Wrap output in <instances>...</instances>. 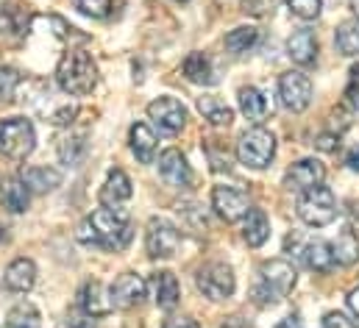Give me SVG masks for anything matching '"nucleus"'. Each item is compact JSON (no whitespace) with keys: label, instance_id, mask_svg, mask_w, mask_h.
Segmentation results:
<instances>
[{"label":"nucleus","instance_id":"obj_7","mask_svg":"<svg viewBox=\"0 0 359 328\" xmlns=\"http://www.w3.org/2000/svg\"><path fill=\"white\" fill-rule=\"evenodd\" d=\"M195 287L201 289L203 298L209 301H226L234 295L237 289V278H234V270L223 261H209L198 270L195 275Z\"/></svg>","mask_w":359,"mask_h":328},{"label":"nucleus","instance_id":"obj_11","mask_svg":"<svg viewBox=\"0 0 359 328\" xmlns=\"http://www.w3.org/2000/svg\"><path fill=\"white\" fill-rule=\"evenodd\" d=\"M148 117L159 125V131L165 134H179L187 123V109L184 103L176 97H156L151 106H148Z\"/></svg>","mask_w":359,"mask_h":328},{"label":"nucleus","instance_id":"obj_6","mask_svg":"<svg viewBox=\"0 0 359 328\" xmlns=\"http://www.w3.org/2000/svg\"><path fill=\"white\" fill-rule=\"evenodd\" d=\"M36 145V131L25 117L0 120V153L8 159H25Z\"/></svg>","mask_w":359,"mask_h":328},{"label":"nucleus","instance_id":"obj_20","mask_svg":"<svg viewBox=\"0 0 359 328\" xmlns=\"http://www.w3.org/2000/svg\"><path fill=\"white\" fill-rule=\"evenodd\" d=\"M0 200L8 212L20 214L28 209V200H31V189L25 186V181L20 175H11V178H3L0 181Z\"/></svg>","mask_w":359,"mask_h":328},{"label":"nucleus","instance_id":"obj_42","mask_svg":"<svg viewBox=\"0 0 359 328\" xmlns=\"http://www.w3.org/2000/svg\"><path fill=\"white\" fill-rule=\"evenodd\" d=\"M346 303H348V309H351V312H354V315H357V317H359V287H354V289L348 292V298H346Z\"/></svg>","mask_w":359,"mask_h":328},{"label":"nucleus","instance_id":"obj_31","mask_svg":"<svg viewBox=\"0 0 359 328\" xmlns=\"http://www.w3.org/2000/svg\"><path fill=\"white\" fill-rule=\"evenodd\" d=\"M332 250H334V261H337V264L351 267V264L359 261V237L351 228H346V231L337 237V242L332 245Z\"/></svg>","mask_w":359,"mask_h":328},{"label":"nucleus","instance_id":"obj_41","mask_svg":"<svg viewBox=\"0 0 359 328\" xmlns=\"http://www.w3.org/2000/svg\"><path fill=\"white\" fill-rule=\"evenodd\" d=\"M165 328H201L192 317H173V320H168Z\"/></svg>","mask_w":359,"mask_h":328},{"label":"nucleus","instance_id":"obj_18","mask_svg":"<svg viewBox=\"0 0 359 328\" xmlns=\"http://www.w3.org/2000/svg\"><path fill=\"white\" fill-rule=\"evenodd\" d=\"M6 287L11 292H31L34 284H36V267L31 259H14L8 267H6V275H3Z\"/></svg>","mask_w":359,"mask_h":328},{"label":"nucleus","instance_id":"obj_35","mask_svg":"<svg viewBox=\"0 0 359 328\" xmlns=\"http://www.w3.org/2000/svg\"><path fill=\"white\" fill-rule=\"evenodd\" d=\"M284 3L301 20H315L320 14V6H323V0H284Z\"/></svg>","mask_w":359,"mask_h":328},{"label":"nucleus","instance_id":"obj_26","mask_svg":"<svg viewBox=\"0 0 359 328\" xmlns=\"http://www.w3.org/2000/svg\"><path fill=\"white\" fill-rule=\"evenodd\" d=\"M20 178L25 181V186L31 192H48V189H56L62 184V172L53 167H25L20 172Z\"/></svg>","mask_w":359,"mask_h":328},{"label":"nucleus","instance_id":"obj_12","mask_svg":"<svg viewBox=\"0 0 359 328\" xmlns=\"http://www.w3.org/2000/svg\"><path fill=\"white\" fill-rule=\"evenodd\" d=\"M323 178H326V167L318 159H301V162H295L287 170L284 186L292 189V192H309V189L320 186Z\"/></svg>","mask_w":359,"mask_h":328},{"label":"nucleus","instance_id":"obj_34","mask_svg":"<svg viewBox=\"0 0 359 328\" xmlns=\"http://www.w3.org/2000/svg\"><path fill=\"white\" fill-rule=\"evenodd\" d=\"M20 83H22L20 70H14V67H0V100H14Z\"/></svg>","mask_w":359,"mask_h":328},{"label":"nucleus","instance_id":"obj_48","mask_svg":"<svg viewBox=\"0 0 359 328\" xmlns=\"http://www.w3.org/2000/svg\"><path fill=\"white\" fill-rule=\"evenodd\" d=\"M0 237H3V228H0Z\"/></svg>","mask_w":359,"mask_h":328},{"label":"nucleus","instance_id":"obj_23","mask_svg":"<svg viewBox=\"0 0 359 328\" xmlns=\"http://www.w3.org/2000/svg\"><path fill=\"white\" fill-rule=\"evenodd\" d=\"M301 259L304 264L312 270V273H329L337 261H334V250L326 240H315V242H306V247L301 250Z\"/></svg>","mask_w":359,"mask_h":328},{"label":"nucleus","instance_id":"obj_40","mask_svg":"<svg viewBox=\"0 0 359 328\" xmlns=\"http://www.w3.org/2000/svg\"><path fill=\"white\" fill-rule=\"evenodd\" d=\"M337 139H340V134H323V137H318V148L320 151H334L337 148Z\"/></svg>","mask_w":359,"mask_h":328},{"label":"nucleus","instance_id":"obj_22","mask_svg":"<svg viewBox=\"0 0 359 328\" xmlns=\"http://www.w3.org/2000/svg\"><path fill=\"white\" fill-rule=\"evenodd\" d=\"M181 73H184V78L192 83H201V86H212V83L217 81V76H215V67H212V62H209V56L206 53H189L187 59H184V64H181Z\"/></svg>","mask_w":359,"mask_h":328},{"label":"nucleus","instance_id":"obj_36","mask_svg":"<svg viewBox=\"0 0 359 328\" xmlns=\"http://www.w3.org/2000/svg\"><path fill=\"white\" fill-rule=\"evenodd\" d=\"M76 8L87 17H95V20H103L111 14V0H76Z\"/></svg>","mask_w":359,"mask_h":328},{"label":"nucleus","instance_id":"obj_16","mask_svg":"<svg viewBox=\"0 0 359 328\" xmlns=\"http://www.w3.org/2000/svg\"><path fill=\"white\" fill-rule=\"evenodd\" d=\"M287 56H290L295 64H301V67L315 64V59H318V39H315V34H312L309 28H298V31L287 39Z\"/></svg>","mask_w":359,"mask_h":328},{"label":"nucleus","instance_id":"obj_37","mask_svg":"<svg viewBox=\"0 0 359 328\" xmlns=\"http://www.w3.org/2000/svg\"><path fill=\"white\" fill-rule=\"evenodd\" d=\"M67 328H95V317L87 315V312L79 306V312H70V315H67Z\"/></svg>","mask_w":359,"mask_h":328},{"label":"nucleus","instance_id":"obj_32","mask_svg":"<svg viewBox=\"0 0 359 328\" xmlns=\"http://www.w3.org/2000/svg\"><path fill=\"white\" fill-rule=\"evenodd\" d=\"M84 153H87V137L84 134H67L59 139V159L65 164H70V167L81 164Z\"/></svg>","mask_w":359,"mask_h":328},{"label":"nucleus","instance_id":"obj_15","mask_svg":"<svg viewBox=\"0 0 359 328\" xmlns=\"http://www.w3.org/2000/svg\"><path fill=\"white\" fill-rule=\"evenodd\" d=\"M79 306L92 315V317H103V315H109L111 309H114V303H111V292L100 284V281H87L84 287H81V292H79Z\"/></svg>","mask_w":359,"mask_h":328},{"label":"nucleus","instance_id":"obj_21","mask_svg":"<svg viewBox=\"0 0 359 328\" xmlns=\"http://www.w3.org/2000/svg\"><path fill=\"white\" fill-rule=\"evenodd\" d=\"M237 100H240V111L245 114V120H248V123L259 125V123H265V120H268V114H270L268 97H265L257 86H243Z\"/></svg>","mask_w":359,"mask_h":328},{"label":"nucleus","instance_id":"obj_33","mask_svg":"<svg viewBox=\"0 0 359 328\" xmlns=\"http://www.w3.org/2000/svg\"><path fill=\"white\" fill-rule=\"evenodd\" d=\"M8 328H42L36 306H34V303H28V301L17 303V306L8 312Z\"/></svg>","mask_w":359,"mask_h":328},{"label":"nucleus","instance_id":"obj_44","mask_svg":"<svg viewBox=\"0 0 359 328\" xmlns=\"http://www.w3.org/2000/svg\"><path fill=\"white\" fill-rule=\"evenodd\" d=\"M276 328H304V326H301V320H298L295 315H290V317H284Z\"/></svg>","mask_w":359,"mask_h":328},{"label":"nucleus","instance_id":"obj_3","mask_svg":"<svg viewBox=\"0 0 359 328\" xmlns=\"http://www.w3.org/2000/svg\"><path fill=\"white\" fill-rule=\"evenodd\" d=\"M295 278H298V273H295V267L290 261L270 259L259 267V281L254 287V301L259 306H270V303L287 298L290 289L295 287Z\"/></svg>","mask_w":359,"mask_h":328},{"label":"nucleus","instance_id":"obj_47","mask_svg":"<svg viewBox=\"0 0 359 328\" xmlns=\"http://www.w3.org/2000/svg\"><path fill=\"white\" fill-rule=\"evenodd\" d=\"M176 3H187V0H176Z\"/></svg>","mask_w":359,"mask_h":328},{"label":"nucleus","instance_id":"obj_8","mask_svg":"<svg viewBox=\"0 0 359 328\" xmlns=\"http://www.w3.org/2000/svg\"><path fill=\"white\" fill-rule=\"evenodd\" d=\"M181 245V231L165 217H151L145 231V250L151 259H173Z\"/></svg>","mask_w":359,"mask_h":328},{"label":"nucleus","instance_id":"obj_14","mask_svg":"<svg viewBox=\"0 0 359 328\" xmlns=\"http://www.w3.org/2000/svg\"><path fill=\"white\" fill-rule=\"evenodd\" d=\"M159 172H162V178L170 184V186H189L192 184V170H189V164H187V156L176 151V148H170V151H165L162 156H159Z\"/></svg>","mask_w":359,"mask_h":328},{"label":"nucleus","instance_id":"obj_46","mask_svg":"<svg viewBox=\"0 0 359 328\" xmlns=\"http://www.w3.org/2000/svg\"><path fill=\"white\" fill-rule=\"evenodd\" d=\"M351 11H354V14L359 17V0H351Z\"/></svg>","mask_w":359,"mask_h":328},{"label":"nucleus","instance_id":"obj_29","mask_svg":"<svg viewBox=\"0 0 359 328\" xmlns=\"http://www.w3.org/2000/svg\"><path fill=\"white\" fill-rule=\"evenodd\" d=\"M334 45L343 56H359V17H351V20L337 25Z\"/></svg>","mask_w":359,"mask_h":328},{"label":"nucleus","instance_id":"obj_4","mask_svg":"<svg viewBox=\"0 0 359 328\" xmlns=\"http://www.w3.org/2000/svg\"><path fill=\"white\" fill-rule=\"evenodd\" d=\"M276 156V137L268 128L254 125L245 134H240L237 139V159L240 164L251 167V170H265Z\"/></svg>","mask_w":359,"mask_h":328},{"label":"nucleus","instance_id":"obj_13","mask_svg":"<svg viewBox=\"0 0 359 328\" xmlns=\"http://www.w3.org/2000/svg\"><path fill=\"white\" fill-rule=\"evenodd\" d=\"M109 292H111V303L117 309H134V306H140L145 301L148 284L137 273H123V275L114 278V284H111Z\"/></svg>","mask_w":359,"mask_h":328},{"label":"nucleus","instance_id":"obj_10","mask_svg":"<svg viewBox=\"0 0 359 328\" xmlns=\"http://www.w3.org/2000/svg\"><path fill=\"white\" fill-rule=\"evenodd\" d=\"M278 97H281V106L290 109V111H304L309 103H312V81L298 73V70H290L278 78Z\"/></svg>","mask_w":359,"mask_h":328},{"label":"nucleus","instance_id":"obj_38","mask_svg":"<svg viewBox=\"0 0 359 328\" xmlns=\"http://www.w3.org/2000/svg\"><path fill=\"white\" fill-rule=\"evenodd\" d=\"M323 328H357V326H354V320H351L348 315H343V312H329V315L323 317Z\"/></svg>","mask_w":359,"mask_h":328},{"label":"nucleus","instance_id":"obj_25","mask_svg":"<svg viewBox=\"0 0 359 328\" xmlns=\"http://www.w3.org/2000/svg\"><path fill=\"white\" fill-rule=\"evenodd\" d=\"M198 111L203 114L206 123H212L215 128H229L234 123V111L217 97V95H203L198 97Z\"/></svg>","mask_w":359,"mask_h":328},{"label":"nucleus","instance_id":"obj_17","mask_svg":"<svg viewBox=\"0 0 359 328\" xmlns=\"http://www.w3.org/2000/svg\"><path fill=\"white\" fill-rule=\"evenodd\" d=\"M151 289H154V301L159 303V309L170 312L179 306V298H181V287H179V278L173 273H154L151 275Z\"/></svg>","mask_w":359,"mask_h":328},{"label":"nucleus","instance_id":"obj_30","mask_svg":"<svg viewBox=\"0 0 359 328\" xmlns=\"http://www.w3.org/2000/svg\"><path fill=\"white\" fill-rule=\"evenodd\" d=\"M257 39H259V31L254 25H240V28L226 34V50L231 56H243L257 45Z\"/></svg>","mask_w":359,"mask_h":328},{"label":"nucleus","instance_id":"obj_45","mask_svg":"<svg viewBox=\"0 0 359 328\" xmlns=\"http://www.w3.org/2000/svg\"><path fill=\"white\" fill-rule=\"evenodd\" d=\"M346 164H348L354 172H359V148H354V151L348 153V162H346Z\"/></svg>","mask_w":359,"mask_h":328},{"label":"nucleus","instance_id":"obj_2","mask_svg":"<svg viewBox=\"0 0 359 328\" xmlns=\"http://www.w3.org/2000/svg\"><path fill=\"white\" fill-rule=\"evenodd\" d=\"M56 83L65 95L84 97L97 83V64L92 62L87 50H70L62 56V62L56 67Z\"/></svg>","mask_w":359,"mask_h":328},{"label":"nucleus","instance_id":"obj_24","mask_svg":"<svg viewBox=\"0 0 359 328\" xmlns=\"http://www.w3.org/2000/svg\"><path fill=\"white\" fill-rule=\"evenodd\" d=\"M128 139H131V151H134V156H137L140 162L142 164L154 162V156H156V145H159V142H156V134H154L145 123H134Z\"/></svg>","mask_w":359,"mask_h":328},{"label":"nucleus","instance_id":"obj_39","mask_svg":"<svg viewBox=\"0 0 359 328\" xmlns=\"http://www.w3.org/2000/svg\"><path fill=\"white\" fill-rule=\"evenodd\" d=\"M346 97H348V103L359 109V64L351 70V76H348V86H346Z\"/></svg>","mask_w":359,"mask_h":328},{"label":"nucleus","instance_id":"obj_1","mask_svg":"<svg viewBox=\"0 0 359 328\" xmlns=\"http://www.w3.org/2000/svg\"><path fill=\"white\" fill-rule=\"evenodd\" d=\"M79 240L84 245L120 250V247L131 242V217L120 206H103V209L92 212L90 217L81 223Z\"/></svg>","mask_w":359,"mask_h":328},{"label":"nucleus","instance_id":"obj_9","mask_svg":"<svg viewBox=\"0 0 359 328\" xmlns=\"http://www.w3.org/2000/svg\"><path fill=\"white\" fill-rule=\"evenodd\" d=\"M212 209L217 212L220 220L237 223V220H243L251 212V200H248V195L243 189L220 184V186L212 189Z\"/></svg>","mask_w":359,"mask_h":328},{"label":"nucleus","instance_id":"obj_43","mask_svg":"<svg viewBox=\"0 0 359 328\" xmlns=\"http://www.w3.org/2000/svg\"><path fill=\"white\" fill-rule=\"evenodd\" d=\"M220 328H254V326H248L243 317H229V320H226Z\"/></svg>","mask_w":359,"mask_h":328},{"label":"nucleus","instance_id":"obj_5","mask_svg":"<svg viewBox=\"0 0 359 328\" xmlns=\"http://www.w3.org/2000/svg\"><path fill=\"white\" fill-rule=\"evenodd\" d=\"M298 217L312 226V228H323L329 223H334L337 217V198L329 186H315L309 192H301L298 198Z\"/></svg>","mask_w":359,"mask_h":328},{"label":"nucleus","instance_id":"obj_28","mask_svg":"<svg viewBox=\"0 0 359 328\" xmlns=\"http://www.w3.org/2000/svg\"><path fill=\"white\" fill-rule=\"evenodd\" d=\"M25 28H28V14L20 6H3V11H0V36L20 39V36H25Z\"/></svg>","mask_w":359,"mask_h":328},{"label":"nucleus","instance_id":"obj_19","mask_svg":"<svg viewBox=\"0 0 359 328\" xmlns=\"http://www.w3.org/2000/svg\"><path fill=\"white\" fill-rule=\"evenodd\" d=\"M134 195V186H131V178L123 172V170H111L103 189H100V203L103 206H120L126 203L128 198Z\"/></svg>","mask_w":359,"mask_h":328},{"label":"nucleus","instance_id":"obj_27","mask_svg":"<svg viewBox=\"0 0 359 328\" xmlns=\"http://www.w3.org/2000/svg\"><path fill=\"white\" fill-rule=\"evenodd\" d=\"M270 237V220L262 209H251L245 214V226H243V240L251 247L265 245Z\"/></svg>","mask_w":359,"mask_h":328}]
</instances>
